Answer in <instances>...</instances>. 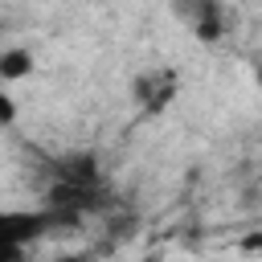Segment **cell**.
<instances>
[{
    "mask_svg": "<svg viewBox=\"0 0 262 262\" xmlns=\"http://www.w3.org/2000/svg\"><path fill=\"white\" fill-rule=\"evenodd\" d=\"M61 221L53 209H0V262H20L25 250Z\"/></svg>",
    "mask_w": 262,
    "mask_h": 262,
    "instance_id": "cell-1",
    "label": "cell"
},
{
    "mask_svg": "<svg viewBox=\"0 0 262 262\" xmlns=\"http://www.w3.org/2000/svg\"><path fill=\"white\" fill-rule=\"evenodd\" d=\"M180 94V74L172 66H147L131 78V102L143 115H164Z\"/></svg>",
    "mask_w": 262,
    "mask_h": 262,
    "instance_id": "cell-2",
    "label": "cell"
},
{
    "mask_svg": "<svg viewBox=\"0 0 262 262\" xmlns=\"http://www.w3.org/2000/svg\"><path fill=\"white\" fill-rule=\"evenodd\" d=\"M172 16L201 41V45H217L229 29V8L225 0H172Z\"/></svg>",
    "mask_w": 262,
    "mask_h": 262,
    "instance_id": "cell-3",
    "label": "cell"
},
{
    "mask_svg": "<svg viewBox=\"0 0 262 262\" xmlns=\"http://www.w3.org/2000/svg\"><path fill=\"white\" fill-rule=\"evenodd\" d=\"M33 74V53L25 45H12V49H0V82H20Z\"/></svg>",
    "mask_w": 262,
    "mask_h": 262,
    "instance_id": "cell-4",
    "label": "cell"
},
{
    "mask_svg": "<svg viewBox=\"0 0 262 262\" xmlns=\"http://www.w3.org/2000/svg\"><path fill=\"white\" fill-rule=\"evenodd\" d=\"M16 123V102L8 94H0V127H12Z\"/></svg>",
    "mask_w": 262,
    "mask_h": 262,
    "instance_id": "cell-5",
    "label": "cell"
},
{
    "mask_svg": "<svg viewBox=\"0 0 262 262\" xmlns=\"http://www.w3.org/2000/svg\"><path fill=\"white\" fill-rule=\"evenodd\" d=\"M242 250H246V254H258V250H262V229L246 233V237H242Z\"/></svg>",
    "mask_w": 262,
    "mask_h": 262,
    "instance_id": "cell-6",
    "label": "cell"
},
{
    "mask_svg": "<svg viewBox=\"0 0 262 262\" xmlns=\"http://www.w3.org/2000/svg\"><path fill=\"white\" fill-rule=\"evenodd\" d=\"M250 70H254V82H258V86H262V49H258V53H254V57H250Z\"/></svg>",
    "mask_w": 262,
    "mask_h": 262,
    "instance_id": "cell-7",
    "label": "cell"
},
{
    "mask_svg": "<svg viewBox=\"0 0 262 262\" xmlns=\"http://www.w3.org/2000/svg\"><path fill=\"white\" fill-rule=\"evenodd\" d=\"M143 262H160V258H156V254H151V258H143Z\"/></svg>",
    "mask_w": 262,
    "mask_h": 262,
    "instance_id": "cell-8",
    "label": "cell"
}]
</instances>
